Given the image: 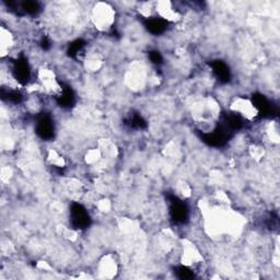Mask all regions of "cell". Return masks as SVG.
I'll return each mask as SVG.
<instances>
[{
  "instance_id": "obj_4",
  "label": "cell",
  "mask_w": 280,
  "mask_h": 280,
  "mask_svg": "<svg viewBox=\"0 0 280 280\" xmlns=\"http://www.w3.org/2000/svg\"><path fill=\"white\" fill-rule=\"evenodd\" d=\"M35 132L38 137L43 140H52L55 136V124L52 116L49 114H42L37 117Z\"/></svg>"
},
{
  "instance_id": "obj_15",
  "label": "cell",
  "mask_w": 280,
  "mask_h": 280,
  "mask_svg": "<svg viewBox=\"0 0 280 280\" xmlns=\"http://www.w3.org/2000/svg\"><path fill=\"white\" fill-rule=\"evenodd\" d=\"M175 275L180 279H192L194 278V272L186 266H179L175 268Z\"/></svg>"
},
{
  "instance_id": "obj_16",
  "label": "cell",
  "mask_w": 280,
  "mask_h": 280,
  "mask_svg": "<svg viewBox=\"0 0 280 280\" xmlns=\"http://www.w3.org/2000/svg\"><path fill=\"white\" fill-rule=\"evenodd\" d=\"M149 58L150 60H151V63L156 65V66H159L163 63V57L161 54L158 52V51H151L149 53Z\"/></svg>"
},
{
  "instance_id": "obj_11",
  "label": "cell",
  "mask_w": 280,
  "mask_h": 280,
  "mask_svg": "<svg viewBox=\"0 0 280 280\" xmlns=\"http://www.w3.org/2000/svg\"><path fill=\"white\" fill-rule=\"evenodd\" d=\"M126 125L134 129H143L147 127V122L140 114L134 113L126 119Z\"/></svg>"
},
{
  "instance_id": "obj_8",
  "label": "cell",
  "mask_w": 280,
  "mask_h": 280,
  "mask_svg": "<svg viewBox=\"0 0 280 280\" xmlns=\"http://www.w3.org/2000/svg\"><path fill=\"white\" fill-rule=\"evenodd\" d=\"M60 87V94L57 97V103L64 108H70L76 101L74 92L69 86L61 84Z\"/></svg>"
},
{
  "instance_id": "obj_3",
  "label": "cell",
  "mask_w": 280,
  "mask_h": 280,
  "mask_svg": "<svg viewBox=\"0 0 280 280\" xmlns=\"http://www.w3.org/2000/svg\"><path fill=\"white\" fill-rule=\"evenodd\" d=\"M230 135V129L225 126L223 123H220L219 126H218L214 132L203 135V141L206 142L208 146L211 147H221L227 142Z\"/></svg>"
},
{
  "instance_id": "obj_13",
  "label": "cell",
  "mask_w": 280,
  "mask_h": 280,
  "mask_svg": "<svg viewBox=\"0 0 280 280\" xmlns=\"http://www.w3.org/2000/svg\"><path fill=\"white\" fill-rule=\"evenodd\" d=\"M85 45L86 43L83 39H76L69 45V49H68V55L70 57H76L79 54V52L83 51Z\"/></svg>"
},
{
  "instance_id": "obj_2",
  "label": "cell",
  "mask_w": 280,
  "mask_h": 280,
  "mask_svg": "<svg viewBox=\"0 0 280 280\" xmlns=\"http://www.w3.org/2000/svg\"><path fill=\"white\" fill-rule=\"evenodd\" d=\"M170 216L175 223H185L189 217V209L187 205L179 199L176 196H169Z\"/></svg>"
},
{
  "instance_id": "obj_12",
  "label": "cell",
  "mask_w": 280,
  "mask_h": 280,
  "mask_svg": "<svg viewBox=\"0 0 280 280\" xmlns=\"http://www.w3.org/2000/svg\"><path fill=\"white\" fill-rule=\"evenodd\" d=\"M20 7H21L20 10H22L25 15L29 16H35L41 10V7L36 2H23Z\"/></svg>"
},
{
  "instance_id": "obj_10",
  "label": "cell",
  "mask_w": 280,
  "mask_h": 280,
  "mask_svg": "<svg viewBox=\"0 0 280 280\" xmlns=\"http://www.w3.org/2000/svg\"><path fill=\"white\" fill-rule=\"evenodd\" d=\"M223 124L227 126L230 131H237V129H241L243 127V119L235 113H230L225 114L223 117Z\"/></svg>"
},
{
  "instance_id": "obj_14",
  "label": "cell",
  "mask_w": 280,
  "mask_h": 280,
  "mask_svg": "<svg viewBox=\"0 0 280 280\" xmlns=\"http://www.w3.org/2000/svg\"><path fill=\"white\" fill-rule=\"evenodd\" d=\"M3 98L6 99L8 102H11V103L17 104L22 101V94L17 90H12V91H8V92L3 91Z\"/></svg>"
},
{
  "instance_id": "obj_7",
  "label": "cell",
  "mask_w": 280,
  "mask_h": 280,
  "mask_svg": "<svg viewBox=\"0 0 280 280\" xmlns=\"http://www.w3.org/2000/svg\"><path fill=\"white\" fill-rule=\"evenodd\" d=\"M211 69L217 80L221 84H228L231 80V70L229 66L222 60H214L210 64Z\"/></svg>"
},
{
  "instance_id": "obj_9",
  "label": "cell",
  "mask_w": 280,
  "mask_h": 280,
  "mask_svg": "<svg viewBox=\"0 0 280 280\" xmlns=\"http://www.w3.org/2000/svg\"><path fill=\"white\" fill-rule=\"evenodd\" d=\"M145 26L153 35H160L165 33L168 28V21L162 18H149L145 21Z\"/></svg>"
},
{
  "instance_id": "obj_6",
  "label": "cell",
  "mask_w": 280,
  "mask_h": 280,
  "mask_svg": "<svg viewBox=\"0 0 280 280\" xmlns=\"http://www.w3.org/2000/svg\"><path fill=\"white\" fill-rule=\"evenodd\" d=\"M252 100L253 105H254L259 115L264 116V117H269L272 114H275L274 106L271 105L270 102L263 94H254Z\"/></svg>"
},
{
  "instance_id": "obj_17",
  "label": "cell",
  "mask_w": 280,
  "mask_h": 280,
  "mask_svg": "<svg viewBox=\"0 0 280 280\" xmlns=\"http://www.w3.org/2000/svg\"><path fill=\"white\" fill-rule=\"evenodd\" d=\"M41 46H42L43 50H49L51 47V42L46 37H43L41 41Z\"/></svg>"
},
{
  "instance_id": "obj_1",
  "label": "cell",
  "mask_w": 280,
  "mask_h": 280,
  "mask_svg": "<svg viewBox=\"0 0 280 280\" xmlns=\"http://www.w3.org/2000/svg\"><path fill=\"white\" fill-rule=\"evenodd\" d=\"M70 223L74 229L85 230L90 227L91 217L81 204L73 203L70 207Z\"/></svg>"
},
{
  "instance_id": "obj_5",
  "label": "cell",
  "mask_w": 280,
  "mask_h": 280,
  "mask_svg": "<svg viewBox=\"0 0 280 280\" xmlns=\"http://www.w3.org/2000/svg\"><path fill=\"white\" fill-rule=\"evenodd\" d=\"M12 72L20 85H28L31 79V68L28 63V59L24 56H20L15 63H13Z\"/></svg>"
}]
</instances>
